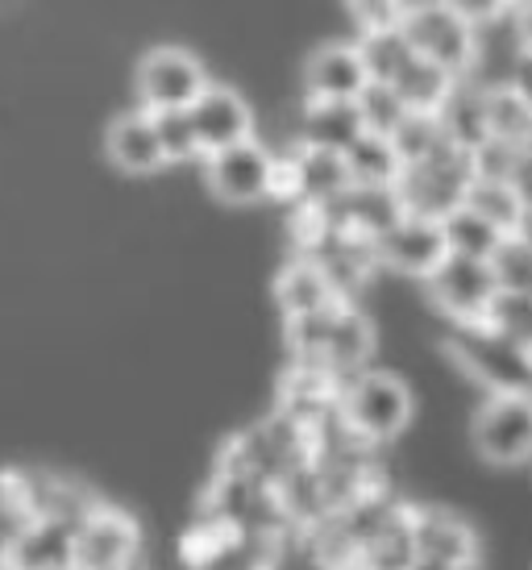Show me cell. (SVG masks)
Masks as SVG:
<instances>
[{
	"mask_svg": "<svg viewBox=\"0 0 532 570\" xmlns=\"http://www.w3.org/2000/svg\"><path fill=\"white\" fill-rule=\"evenodd\" d=\"M445 350L495 396H532V350L508 342L486 321H457V330L445 337Z\"/></svg>",
	"mask_w": 532,
	"mask_h": 570,
	"instance_id": "obj_1",
	"label": "cell"
},
{
	"mask_svg": "<svg viewBox=\"0 0 532 570\" xmlns=\"http://www.w3.org/2000/svg\"><path fill=\"white\" fill-rule=\"evenodd\" d=\"M470 179H474V167H470V150L454 142H441L428 159L421 163H404V171L392 188L400 196L404 213L412 217H433L441 222L445 213H454L466 196Z\"/></svg>",
	"mask_w": 532,
	"mask_h": 570,
	"instance_id": "obj_2",
	"label": "cell"
},
{
	"mask_svg": "<svg viewBox=\"0 0 532 570\" xmlns=\"http://www.w3.org/2000/svg\"><path fill=\"white\" fill-rule=\"evenodd\" d=\"M342 421L366 442H392L412 421V392L395 375L383 371H358L342 383Z\"/></svg>",
	"mask_w": 532,
	"mask_h": 570,
	"instance_id": "obj_3",
	"label": "cell"
},
{
	"mask_svg": "<svg viewBox=\"0 0 532 570\" xmlns=\"http://www.w3.org/2000/svg\"><path fill=\"white\" fill-rule=\"evenodd\" d=\"M100 504L92 491L76 479L50 475V471H0V508L13 521H33V517H59V521L79 524L92 508Z\"/></svg>",
	"mask_w": 532,
	"mask_h": 570,
	"instance_id": "obj_4",
	"label": "cell"
},
{
	"mask_svg": "<svg viewBox=\"0 0 532 570\" xmlns=\"http://www.w3.org/2000/svg\"><path fill=\"white\" fill-rule=\"evenodd\" d=\"M400 30H404L412 55L433 59L450 76H466L470 55H474V26L457 13L445 0H428V4H412L400 13Z\"/></svg>",
	"mask_w": 532,
	"mask_h": 570,
	"instance_id": "obj_5",
	"label": "cell"
},
{
	"mask_svg": "<svg viewBox=\"0 0 532 570\" xmlns=\"http://www.w3.org/2000/svg\"><path fill=\"white\" fill-rule=\"evenodd\" d=\"M474 450L495 466L532 462V396H491L474 416Z\"/></svg>",
	"mask_w": 532,
	"mask_h": 570,
	"instance_id": "obj_6",
	"label": "cell"
},
{
	"mask_svg": "<svg viewBox=\"0 0 532 570\" xmlns=\"http://www.w3.org/2000/svg\"><path fill=\"white\" fill-rule=\"evenodd\" d=\"M138 521L112 504H96L76 524V570H129L138 558Z\"/></svg>",
	"mask_w": 532,
	"mask_h": 570,
	"instance_id": "obj_7",
	"label": "cell"
},
{
	"mask_svg": "<svg viewBox=\"0 0 532 570\" xmlns=\"http://www.w3.org/2000/svg\"><path fill=\"white\" fill-rule=\"evenodd\" d=\"M138 96L141 109H188L191 100L204 92V67L196 55L179 47H155L146 59L138 63Z\"/></svg>",
	"mask_w": 532,
	"mask_h": 570,
	"instance_id": "obj_8",
	"label": "cell"
},
{
	"mask_svg": "<svg viewBox=\"0 0 532 570\" xmlns=\"http://www.w3.org/2000/svg\"><path fill=\"white\" fill-rule=\"evenodd\" d=\"M500 292L486 258H466V254H445L441 267L428 275V296L437 308H445L454 321H483L491 296Z\"/></svg>",
	"mask_w": 532,
	"mask_h": 570,
	"instance_id": "obj_9",
	"label": "cell"
},
{
	"mask_svg": "<svg viewBox=\"0 0 532 570\" xmlns=\"http://www.w3.org/2000/svg\"><path fill=\"white\" fill-rule=\"evenodd\" d=\"M204 159H208V188L217 191L220 200H229V205H254V200L270 196L275 159L254 138L225 146V150H213Z\"/></svg>",
	"mask_w": 532,
	"mask_h": 570,
	"instance_id": "obj_10",
	"label": "cell"
},
{
	"mask_svg": "<svg viewBox=\"0 0 532 570\" xmlns=\"http://www.w3.org/2000/svg\"><path fill=\"white\" fill-rule=\"evenodd\" d=\"M375 254H378V263H387V267L404 271V275H416V279H428L450 250H445L441 222L404 213L400 222L387 225L375 238Z\"/></svg>",
	"mask_w": 532,
	"mask_h": 570,
	"instance_id": "obj_11",
	"label": "cell"
},
{
	"mask_svg": "<svg viewBox=\"0 0 532 570\" xmlns=\"http://www.w3.org/2000/svg\"><path fill=\"white\" fill-rule=\"evenodd\" d=\"M0 558L17 570H76V524L59 517L17 521V533L4 541Z\"/></svg>",
	"mask_w": 532,
	"mask_h": 570,
	"instance_id": "obj_12",
	"label": "cell"
},
{
	"mask_svg": "<svg viewBox=\"0 0 532 570\" xmlns=\"http://www.w3.org/2000/svg\"><path fill=\"white\" fill-rule=\"evenodd\" d=\"M188 121L196 134L200 155L225 150L234 142H246L254 129L250 105L234 92V88H217V83H204V92L188 105Z\"/></svg>",
	"mask_w": 532,
	"mask_h": 570,
	"instance_id": "obj_13",
	"label": "cell"
},
{
	"mask_svg": "<svg viewBox=\"0 0 532 570\" xmlns=\"http://www.w3.org/2000/svg\"><path fill=\"white\" fill-rule=\"evenodd\" d=\"M407 521H412L416 558L445 562V567H479V538L462 517L445 508H421V512H407Z\"/></svg>",
	"mask_w": 532,
	"mask_h": 570,
	"instance_id": "obj_14",
	"label": "cell"
},
{
	"mask_svg": "<svg viewBox=\"0 0 532 570\" xmlns=\"http://www.w3.org/2000/svg\"><path fill=\"white\" fill-rule=\"evenodd\" d=\"M105 150H109L112 167H121L126 175H150L158 167H167V155L158 146L155 121L146 109L117 117L105 134Z\"/></svg>",
	"mask_w": 532,
	"mask_h": 570,
	"instance_id": "obj_15",
	"label": "cell"
},
{
	"mask_svg": "<svg viewBox=\"0 0 532 570\" xmlns=\"http://www.w3.org/2000/svg\"><path fill=\"white\" fill-rule=\"evenodd\" d=\"M304 83H308V100H354L366 88V67L358 59V47H342V42L321 47L308 59Z\"/></svg>",
	"mask_w": 532,
	"mask_h": 570,
	"instance_id": "obj_16",
	"label": "cell"
},
{
	"mask_svg": "<svg viewBox=\"0 0 532 570\" xmlns=\"http://www.w3.org/2000/svg\"><path fill=\"white\" fill-rule=\"evenodd\" d=\"M437 126L462 150H474L483 138H491V126H486V88L457 76L454 88L437 105Z\"/></svg>",
	"mask_w": 532,
	"mask_h": 570,
	"instance_id": "obj_17",
	"label": "cell"
},
{
	"mask_svg": "<svg viewBox=\"0 0 532 570\" xmlns=\"http://www.w3.org/2000/svg\"><path fill=\"white\" fill-rule=\"evenodd\" d=\"M345 171H349V184H366V188H392L400 171H404V159L387 134H371L362 129L354 142L342 150Z\"/></svg>",
	"mask_w": 532,
	"mask_h": 570,
	"instance_id": "obj_18",
	"label": "cell"
},
{
	"mask_svg": "<svg viewBox=\"0 0 532 570\" xmlns=\"http://www.w3.org/2000/svg\"><path fill=\"white\" fill-rule=\"evenodd\" d=\"M292 171H296V191L304 205H325V200H333V196H342L349 188L342 150L299 146V155L292 159Z\"/></svg>",
	"mask_w": 532,
	"mask_h": 570,
	"instance_id": "obj_19",
	"label": "cell"
},
{
	"mask_svg": "<svg viewBox=\"0 0 532 570\" xmlns=\"http://www.w3.org/2000/svg\"><path fill=\"white\" fill-rule=\"evenodd\" d=\"M362 134V117L354 100H308L304 112V146L345 150Z\"/></svg>",
	"mask_w": 532,
	"mask_h": 570,
	"instance_id": "obj_20",
	"label": "cell"
},
{
	"mask_svg": "<svg viewBox=\"0 0 532 570\" xmlns=\"http://www.w3.org/2000/svg\"><path fill=\"white\" fill-rule=\"evenodd\" d=\"M371 346H375V333H371L366 317H362L358 308L345 304L337 325H333L329 346H325V354H321V366H329L333 375H342V380L345 375H358L362 363L371 358Z\"/></svg>",
	"mask_w": 532,
	"mask_h": 570,
	"instance_id": "obj_21",
	"label": "cell"
},
{
	"mask_svg": "<svg viewBox=\"0 0 532 570\" xmlns=\"http://www.w3.org/2000/svg\"><path fill=\"white\" fill-rule=\"evenodd\" d=\"M275 296H279V308L287 317H299V313H313V308L342 301L313 258H299V263H292V267L283 271L279 284H275Z\"/></svg>",
	"mask_w": 532,
	"mask_h": 570,
	"instance_id": "obj_22",
	"label": "cell"
},
{
	"mask_svg": "<svg viewBox=\"0 0 532 570\" xmlns=\"http://www.w3.org/2000/svg\"><path fill=\"white\" fill-rule=\"evenodd\" d=\"M457 76H450L441 63L412 55L404 63V71L392 80V88L400 92V100L407 105V112H437V105L445 100V92L454 88Z\"/></svg>",
	"mask_w": 532,
	"mask_h": 570,
	"instance_id": "obj_23",
	"label": "cell"
},
{
	"mask_svg": "<svg viewBox=\"0 0 532 570\" xmlns=\"http://www.w3.org/2000/svg\"><path fill=\"white\" fill-rule=\"evenodd\" d=\"M358 59H362V67H366V80L392 83L395 76L404 71L407 59H412V47H407L400 21H395V26H371V30L362 33Z\"/></svg>",
	"mask_w": 532,
	"mask_h": 570,
	"instance_id": "obj_24",
	"label": "cell"
},
{
	"mask_svg": "<svg viewBox=\"0 0 532 570\" xmlns=\"http://www.w3.org/2000/svg\"><path fill=\"white\" fill-rule=\"evenodd\" d=\"M462 205L474 208L483 222H491L500 234H516L520 225V213H524V200L516 196L512 188V179H470L466 196H462Z\"/></svg>",
	"mask_w": 532,
	"mask_h": 570,
	"instance_id": "obj_25",
	"label": "cell"
},
{
	"mask_svg": "<svg viewBox=\"0 0 532 570\" xmlns=\"http://www.w3.org/2000/svg\"><path fill=\"white\" fill-rule=\"evenodd\" d=\"M416 562V546H412V521L400 508L392 521L378 529L375 538L362 546L358 570H407Z\"/></svg>",
	"mask_w": 532,
	"mask_h": 570,
	"instance_id": "obj_26",
	"label": "cell"
},
{
	"mask_svg": "<svg viewBox=\"0 0 532 570\" xmlns=\"http://www.w3.org/2000/svg\"><path fill=\"white\" fill-rule=\"evenodd\" d=\"M486 126H491V138L529 146L532 142V105L512 88V83H491V88H486Z\"/></svg>",
	"mask_w": 532,
	"mask_h": 570,
	"instance_id": "obj_27",
	"label": "cell"
},
{
	"mask_svg": "<svg viewBox=\"0 0 532 570\" xmlns=\"http://www.w3.org/2000/svg\"><path fill=\"white\" fill-rule=\"evenodd\" d=\"M441 234H445V250L466 254V258H491V250L500 246V229L491 222H483L474 208L457 205L454 213L441 217Z\"/></svg>",
	"mask_w": 532,
	"mask_h": 570,
	"instance_id": "obj_28",
	"label": "cell"
},
{
	"mask_svg": "<svg viewBox=\"0 0 532 570\" xmlns=\"http://www.w3.org/2000/svg\"><path fill=\"white\" fill-rule=\"evenodd\" d=\"M308 533V550L325 570H358V541L349 538V529L337 521V512H325L321 521L304 524Z\"/></svg>",
	"mask_w": 532,
	"mask_h": 570,
	"instance_id": "obj_29",
	"label": "cell"
},
{
	"mask_svg": "<svg viewBox=\"0 0 532 570\" xmlns=\"http://www.w3.org/2000/svg\"><path fill=\"white\" fill-rule=\"evenodd\" d=\"M483 321L495 333H503L508 342L532 350V292H508V287H500L491 296V304H486Z\"/></svg>",
	"mask_w": 532,
	"mask_h": 570,
	"instance_id": "obj_30",
	"label": "cell"
},
{
	"mask_svg": "<svg viewBox=\"0 0 532 570\" xmlns=\"http://www.w3.org/2000/svg\"><path fill=\"white\" fill-rule=\"evenodd\" d=\"M354 105H358L362 129L387 134V138H392L395 126L407 117V105L400 100V92H395L392 83H378V80H366V88L354 96Z\"/></svg>",
	"mask_w": 532,
	"mask_h": 570,
	"instance_id": "obj_31",
	"label": "cell"
},
{
	"mask_svg": "<svg viewBox=\"0 0 532 570\" xmlns=\"http://www.w3.org/2000/svg\"><path fill=\"white\" fill-rule=\"evenodd\" d=\"M486 267L495 275V284L508 292H532V246L520 242L516 234H503L500 246L486 258Z\"/></svg>",
	"mask_w": 532,
	"mask_h": 570,
	"instance_id": "obj_32",
	"label": "cell"
},
{
	"mask_svg": "<svg viewBox=\"0 0 532 570\" xmlns=\"http://www.w3.org/2000/svg\"><path fill=\"white\" fill-rule=\"evenodd\" d=\"M392 142H395V150H400V159L404 163H421V159H428L441 142H450V138L441 134L437 112H407L404 121L395 126Z\"/></svg>",
	"mask_w": 532,
	"mask_h": 570,
	"instance_id": "obj_33",
	"label": "cell"
},
{
	"mask_svg": "<svg viewBox=\"0 0 532 570\" xmlns=\"http://www.w3.org/2000/svg\"><path fill=\"white\" fill-rule=\"evenodd\" d=\"M146 112H150V121H155L158 146H162L167 163L196 159V155H200L196 134H191V121H188V109H146Z\"/></svg>",
	"mask_w": 532,
	"mask_h": 570,
	"instance_id": "obj_34",
	"label": "cell"
},
{
	"mask_svg": "<svg viewBox=\"0 0 532 570\" xmlns=\"http://www.w3.org/2000/svg\"><path fill=\"white\" fill-rule=\"evenodd\" d=\"M520 150L524 146L516 142H503V138H483V142L470 150V167L479 179H512L520 163Z\"/></svg>",
	"mask_w": 532,
	"mask_h": 570,
	"instance_id": "obj_35",
	"label": "cell"
},
{
	"mask_svg": "<svg viewBox=\"0 0 532 570\" xmlns=\"http://www.w3.org/2000/svg\"><path fill=\"white\" fill-rule=\"evenodd\" d=\"M354 17H358L362 26L371 30V26H395L400 13H404V0H345Z\"/></svg>",
	"mask_w": 532,
	"mask_h": 570,
	"instance_id": "obj_36",
	"label": "cell"
},
{
	"mask_svg": "<svg viewBox=\"0 0 532 570\" xmlns=\"http://www.w3.org/2000/svg\"><path fill=\"white\" fill-rule=\"evenodd\" d=\"M445 4H454L457 13L466 17L470 26H479V21H491V17H500L512 0H445Z\"/></svg>",
	"mask_w": 532,
	"mask_h": 570,
	"instance_id": "obj_37",
	"label": "cell"
},
{
	"mask_svg": "<svg viewBox=\"0 0 532 570\" xmlns=\"http://www.w3.org/2000/svg\"><path fill=\"white\" fill-rule=\"evenodd\" d=\"M512 188H516V196L524 200V208H529L532 205V146L520 150V163H516V171H512Z\"/></svg>",
	"mask_w": 532,
	"mask_h": 570,
	"instance_id": "obj_38",
	"label": "cell"
},
{
	"mask_svg": "<svg viewBox=\"0 0 532 570\" xmlns=\"http://www.w3.org/2000/svg\"><path fill=\"white\" fill-rule=\"evenodd\" d=\"M508 83H512V88H516V92L532 105V50H524V55L516 59V67H512V80H508Z\"/></svg>",
	"mask_w": 532,
	"mask_h": 570,
	"instance_id": "obj_39",
	"label": "cell"
},
{
	"mask_svg": "<svg viewBox=\"0 0 532 570\" xmlns=\"http://www.w3.org/2000/svg\"><path fill=\"white\" fill-rule=\"evenodd\" d=\"M516 13H520V38H524V50H532V4H524V9L516 4Z\"/></svg>",
	"mask_w": 532,
	"mask_h": 570,
	"instance_id": "obj_40",
	"label": "cell"
},
{
	"mask_svg": "<svg viewBox=\"0 0 532 570\" xmlns=\"http://www.w3.org/2000/svg\"><path fill=\"white\" fill-rule=\"evenodd\" d=\"M516 238L520 242H529L532 246V205L524 208V213H520V225H516Z\"/></svg>",
	"mask_w": 532,
	"mask_h": 570,
	"instance_id": "obj_41",
	"label": "cell"
},
{
	"mask_svg": "<svg viewBox=\"0 0 532 570\" xmlns=\"http://www.w3.org/2000/svg\"><path fill=\"white\" fill-rule=\"evenodd\" d=\"M407 570H479V567H445V562H428V558H416Z\"/></svg>",
	"mask_w": 532,
	"mask_h": 570,
	"instance_id": "obj_42",
	"label": "cell"
},
{
	"mask_svg": "<svg viewBox=\"0 0 532 570\" xmlns=\"http://www.w3.org/2000/svg\"><path fill=\"white\" fill-rule=\"evenodd\" d=\"M512 4H520V9H524V4H532V0H512Z\"/></svg>",
	"mask_w": 532,
	"mask_h": 570,
	"instance_id": "obj_43",
	"label": "cell"
},
{
	"mask_svg": "<svg viewBox=\"0 0 532 570\" xmlns=\"http://www.w3.org/2000/svg\"><path fill=\"white\" fill-rule=\"evenodd\" d=\"M129 570H134V567H129Z\"/></svg>",
	"mask_w": 532,
	"mask_h": 570,
	"instance_id": "obj_44",
	"label": "cell"
}]
</instances>
